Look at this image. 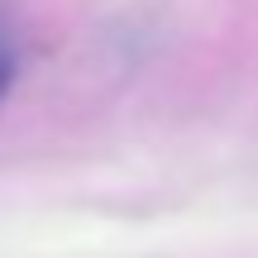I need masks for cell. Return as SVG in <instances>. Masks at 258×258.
<instances>
[{
  "label": "cell",
  "mask_w": 258,
  "mask_h": 258,
  "mask_svg": "<svg viewBox=\"0 0 258 258\" xmlns=\"http://www.w3.org/2000/svg\"><path fill=\"white\" fill-rule=\"evenodd\" d=\"M10 82H15V48H10L5 38H0V101H5Z\"/></svg>",
  "instance_id": "1"
}]
</instances>
